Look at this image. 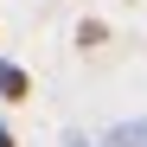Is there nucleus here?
I'll return each mask as SVG.
<instances>
[{"mask_svg": "<svg viewBox=\"0 0 147 147\" xmlns=\"http://www.w3.org/2000/svg\"><path fill=\"white\" fill-rule=\"evenodd\" d=\"M0 147H19V141H13V128H0Z\"/></svg>", "mask_w": 147, "mask_h": 147, "instance_id": "4", "label": "nucleus"}, {"mask_svg": "<svg viewBox=\"0 0 147 147\" xmlns=\"http://www.w3.org/2000/svg\"><path fill=\"white\" fill-rule=\"evenodd\" d=\"M64 147H96V141H83V134H70V141H64Z\"/></svg>", "mask_w": 147, "mask_h": 147, "instance_id": "5", "label": "nucleus"}, {"mask_svg": "<svg viewBox=\"0 0 147 147\" xmlns=\"http://www.w3.org/2000/svg\"><path fill=\"white\" fill-rule=\"evenodd\" d=\"M26 96H32V77H26V64L0 58V102H26Z\"/></svg>", "mask_w": 147, "mask_h": 147, "instance_id": "1", "label": "nucleus"}, {"mask_svg": "<svg viewBox=\"0 0 147 147\" xmlns=\"http://www.w3.org/2000/svg\"><path fill=\"white\" fill-rule=\"evenodd\" d=\"M102 38H109L102 19H83V26H77V45H102Z\"/></svg>", "mask_w": 147, "mask_h": 147, "instance_id": "3", "label": "nucleus"}, {"mask_svg": "<svg viewBox=\"0 0 147 147\" xmlns=\"http://www.w3.org/2000/svg\"><path fill=\"white\" fill-rule=\"evenodd\" d=\"M102 147H147V115L141 121H115V128L102 134Z\"/></svg>", "mask_w": 147, "mask_h": 147, "instance_id": "2", "label": "nucleus"}]
</instances>
